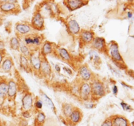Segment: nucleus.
Instances as JSON below:
<instances>
[{
  "instance_id": "obj_1",
  "label": "nucleus",
  "mask_w": 134,
  "mask_h": 126,
  "mask_svg": "<svg viewBox=\"0 0 134 126\" xmlns=\"http://www.w3.org/2000/svg\"><path fill=\"white\" fill-rule=\"evenodd\" d=\"M91 91L92 92V93L96 96H100L101 97L104 95V88L102 84H101L98 82H94L92 84V86L91 87Z\"/></svg>"
},
{
  "instance_id": "obj_2",
  "label": "nucleus",
  "mask_w": 134,
  "mask_h": 126,
  "mask_svg": "<svg viewBox=\"0 0 134 126\" xmlns=\"http://www.w3.org/2000/svg\"><path fill=\"white\" fill-rule=\"evenodd\" d=\"M110 54L111 57L116 61H122V57L118 51V45L113 43L110 47Z\"/></svg>"
},
{
  "instance_id": "obj_3",
  "label": "nucleus",
  "mask_w": 134,
  "mask_h": 126,
  "mask_svg": "<svg viewBox=\"0 0 134 126\" xmlns=\"http://www.w3.org/2000/svg\"><path fill=\"white\" fill-rule=\"evenodd\" d=\"M113 126H129L128 121L122 116H115L112 119Z\"/></svg>"
},
{
  "instance_id": "obj_4",
  "label": "nucleus",
  "mask_w": 134,
  "mask_h": 126,
  "mask_svg": "<svg viewBox=\"0 0 134 126\" xmlns=\"http://www.w3.org/2000/svg\"><path fill=\"white\" fill-rule=\"evenodd\" d=\"M43 24H44V20L41 14L39 13H37L35 15L32 20L33 26L37 29H41L43 26Z\"/></svg>"
},
{
  "instance_id": "obj_5",
  "label": "nucleus",
  "mask_w": 134,
  "mask_h": 126,
  "mask_svg": "<svg viewBox=\"0 0 134 126\" xmlns=\"http://www.w3.org/2000/svg\"><path fill=\"white\" fill-rule=\"evenodd\" d=\"M33 105V99L30 94H26L22 99V106L24 109L28 110L32 107Z\"/></svg>"
},
{
  "instance_id": "obj_6",
  "label": "nucleus",
  "mask_w": 134,
  "mask_h": 126,
  "mask_svg": "<svg viewBox=\"0 0 134 126\" xmlns=\"http://www.w3.org/2000/svg\"><path fill=\"white\" fill-rule=\"evenodd\" d=\"M91 93V87L87 83L82 84L81 88V95L83 99L86 100Z\"/></svg>"
},
{
  "instance_id": "obj_7",
  "label": "nucleus",
  "mask_w": 134,
  "mask_h": 126,
  "mask_svg": "<svg viewBox=\"0 0 134 126\" xmlns=\"http://www.w3.org/2000/svg\"><path fill=\"white\" fill-rule=\"evenodd\" d=\"M81 113L78 109H74L69 116V120L72 123H77L81 120Z\"/></svg>"
},
{
  "instance_id": "obj_8",
  "label": "nucleus",
  "mask_w": 134,
  "mask_h": 126,
  "mask_svg": "<svg viewBox=\"0 0 134 126\" xmlns=\"http://www.w3.org/2000/svg\"><path fill=\"white\" fill-rule=\"evenodd\" d=\"M68 27L69 31L73 33V34H77L80 30V27L79 26V24L75 20H72L71 21L69 22Z\"/></svg>"
},
{
  "instance_id": "obj_9",
  "label": "nucleus",
  "mask_w": 134,
  "mask_h": 126,
  "mask_svg": "<svg viewBox=\"0 0 134 126\" xmlns=\"http://www.w3.org/2000/svg\"><path fill=\"white\" fill-rule=\"evenodd\" d=\"M16 83L13 81H10L8 84V95L9 97H14L16 93Z\"/></svg>"
},
{
  "instance_id": "obj_10",
  "label": "nucleus",
  "mask_w": 134,
  "mask_h": 126,
  "mask_svg": "<svg viewBox=\"0 0 134 126\" xmlns=\"http://www.w3.org/2000/svg\"><path fill=\"white\" fill-rule=\"evenodd\" d=\"M67 3L71 10H75L80 7L82 5L83 1H80V0H69V1H67Z\"/></svg>"
},
{
  "instance_id": "obj_11",
  "label": "nucleus",
  "mask_w": 134,
  "mask_h": 126,
  "mask_svg": "<svg viewBox=\"0 0 134 126\" xmlns=\"http://www.w3.org/2000/svg\"><path fill=\"white\" fill-rule=\"evenodd\" d=\"M80 75L82 77V79H84V80H88L90 79L91 73L86 67H82L80 69Z\"/></svg>"
},
{
  "instance_id": "obj_12",
  "label": "nucleus",
  "mask_w": 134,
  "mask_h": 126,
  "mask_svg": "<svg viewBox=\"0 0 134 126\" xmlns=\"http://www.w3.org/2000/svg\"><path fill=\"white\" fill-rule=\"evenodd\" d=\"M105 45V41L101 37H97L94 40V47L97 50H101L104 47Z\"/></svg>"
},
{
  "instance_id": "obj_13",
  "label": "nucleus",
  "mask_w": 134,
  "mask_h": 126,
  "mask_svg": "<svg viewBox=\"0 0 134 126\" xmlns=\"http://www.w3.org/2000/svg\"><path fill=\"white\" fill-rule=\"evenodd\" d=\"M31 62H32V65L34 66L35 69H36L37 70H39L41 68V61L39 58L35 55L31 56Z\"/></svg>"
},
{
  "instance_id": "obj_14",
  "label": "nucleus",
  "mask_w": 134,
  "mask_h": 126,
  "mask_svg": "<svg viewBox=\"0 0 134 126\" xmlns=\"http://www.w3.org/2000/svg\"><path fill=\"white\" fill-rule=\"evenodd\" d=\"M25 42L27 45H39L40 44L39 37H27L25 39Z\"/></svg>"
},
{
  "instance_id": "obj_15",
  "label": "nucleus",
  "mask_w": 134,
  "mask_h": 126,
  "mask_svg": "<svg viewBox=\"0 0 134 126\" xmlns=\"http://www.w3.org/2000/svg\"><path fill=\"white\" fill-rule=\"evenodd\" d=\"M82 40L85 42H90L93 39V35L91 32L84 31L81 33Z\"/></svg>"
},
{
  "instance_id": "obj_16",
  "label": "nucleus",
  "mask_w": 134,
  "mask_h": 126,
  "mask_svg": "<svg viewBox=\"0 0 134 126\" xmlns=\"http://www.w3.org/2000/svg\"><path fill=\"white\" fill-rule=\"evenodd\" d=\"M40 69L45 75H49L50 73V65L46 60H43L41 62V68Z\"/></svg>"
},
{
  "instance_id": "obj_17",
  "label": "nucleus",
  "mask_w": 134,
  "mask_h": 126,
  "mask_svg": "<svg viewBox=\"0 0 134 126\" xmlns=\"http://www.w3.org/2000/svg\"><path fill=\"white\" fill-rule=\"evenodd\" d=\"M16 30L22 34L27 33L30 31V28L27 25L24 24H18L16 27Z\"/></svg>"
},
{
  "instance_id": "obj_18",
  "label": "nucleus",
  "mask_w": 134,
  "mask_h": 126,
  "mask_svg": "<svg viewBox=\"0 0 134 126\" xmlns=\"http://www.w3.org/2000/svg\"><path fill=\"white\" fill-rule=\"evenodd\" d=\"M58 54L61 58L64 60H69L71 59L69 54L65 48H60L58 50Z\"/></svg>"
},
{
  "instance_id": "obj_19",
  "label": "nucleus",
  "mask_w": 134,
  "mask_h": 126,
  "mask_svg": "<svg viewBox=\"0 0 134 126\" xmlns=\"http://www.w3.org/2000/svg\"><path fill=\"white\" fill-rule=\"evenodd\" d=\"M15 8V5L13 3L8 2L1 5V9L3 11H11Z\"/></svg>"
},
{
  "instance_id": "obj_20",
  "label": "nucleus",
  "mask_w": 134,
  "mask_h": 126,
  "mask_svg": "<svg viewBox=\"0 0 134 126\" xmlns=\"http://www.w3.org/2000/svg\"><path fill=\"white\" fill-rule=\"evenodd\" d=\"M43 101L45 103V105H47L48 107L50 108V109H54V105L53 104L52 100L50 99V98L48 97L47 95H43Z\"/></svg>"
},
{
  "instance_id": "obj_21",
  "label": "nucleus",
  "mask_w": 134,
  "mask_h": 126,
  "mask_svg": "<svg viewBox=\"0 0 134 126\" xmlns=\"http://www.w3.org/2000/svg\"><path fill=\"white\" fill-rule=\"evenodd\" d=\"M8 92V85L5 83L2 82L0 83V97H4Z\"/></svg>"
},
{
  "instance_id": "obj_22",
  "label": "nucleus",
  "mask_w": 134,
  "mask_h": 126,
  "mask_svg": "<svg viewBox=\"0 0 134 126\" xmlns=\"http://www.w3.org/2000/svg\"><path fill=\"white\" fill-rule=\"evenodd\" d=\"M73 107L72 106L68 104H66L63 107V112L64 115L66 116V117H69V116L73 111Z\"/></svg>"
},
{
  "instance_id": "obj_23",
  "label": "nucleus",
  "mask_w": 134,
  "mask_h": 126,
  "mask_svg": "<svg viewBox=\"0 0 134 126\" xmlns=\"http://www.w3.org/2000/svg\"><path fill=\"white\" fill-rule=\"evenodd\" d=\"M11 47L13 50H18L19 48V47H20L19 41H18V39H17L16 38H15V37H13V38L11 39Z\"/></svg>"
},
{
  "instance_id": "obj_24",
  "label": "nucleus",
  "mask_w": 134,
  "mask_h": 126,
  "mask_svg": "<svg viewBox=\"0 0 134 126\" xmlns=\"http://www.w3.org/2000/svg\"><path fill=\"white\" fill-rule=\"evenodd\" d=\"M12 65L13 63L11 62L10 60H6L4 61L3 63V69L5 71H9L11 70V67H12Z\"/></svg>"
},
{
  "instance_id": "obj_25",
  "label": "nucleus",
  "mask_w": 134,
  "mask_h": 126,
  "mask_svg": "<svg viewBox=\"0 0 134 126\" xmlns=\"http://www.w3.org/2000/svg\"><path fill=\"white\" fill-rule=\"evenodd\" d=\"M51 52H52L51 45L48 42L45 43V45H43V53L44 54H48L51 53Z\"/></svg>"
},
{
  "instance_id": "obj_26",
  "label": "nucleus",
  "mask_w": 134,
  "mask_h": 126,
  "mask_svg": "<svg viewBox=\"0 0 134 126\" xmlns=\"http://www.w3.org/2000/svg\"><path fill=\"white\" fill-rule=\"evenodd\" d=\"M45 114H43V112H39V114L37 115V119H36V120H37V122L38 123H43L44 121H45Z\"/></svg>"
},
{
  "instance_id": "obj_27",
  "label": "nucleus",
  "mask_w": 134,
  "mask_h": 126,
  "mask_svg": "<svg viewBox=\"0 0 134 126\" xmlns=\"http://www.w3.org/2000/svg\"><path fill=\"white\" fill-rule=\"evenodd\" d=\"M20 50H21V52L24 54H25L26 56H28L29 54V49L26 46H25V45H22L21 47H20Z\"/></svg>"
},
{
  "instance_id": "obj_28",
  "label": "nucleus",
  "mask_w": 134,
  "mask_h": 126,
  "mask_svg": "<svg viewBox=\"0 0 134 126\" xmlns=\"http://www.w3.org/2000/svg\"><path fill=\"white\" fill-rule=\"evenodd\" d=\"M20 62H21L22 65L24 67V68H26L28 67V60H27L26 58L24 56H20Z\"/></svg>"
},
{
  "instance_id": "obj_29",
  "label": "nucleus",
  "mask_w": 134,
  "mask_h": 126,
  "mask_svg": "<svg viewBox=\"0 0 134 126\" xmlns=\"http://www.w3.org/2000/svg\"><path fill=\"white\" fill-rule=\"evenodd\" d=\"M90 58L94 60H100V57L97 54V52H96L95 51H92L90 53Z\"/></svg>"
},
{
  "instance_id": "obj_30",
  "label": "nucleus",
  "mask_w": 134,
  "mask_h": 126,
  "mask_svg": "<svg viewBox=\"0 0 134 126\" xmlns=\"http://www.w3.org/2000/svg\"><path fill=\"white\" fill-rule=\"evenodd\" d=\"M101 126H113V121L112 119H107L101 124Z\"/></svg>"
},
{
  "instance_id": "obj_31",
  "label": "nucleus",
  "mask_w": 134,
  "mask_h": 126,
  "mask_svg": "<svg viewBox=\"0 0 134 126\" xmlns=\"http://www.w3.org/2000/svg\"><path fill=\"white\" fill-rule=\"evenodd\" d=\"M121 105H122V107L123 108V109L124 110H131V107H130V106L128 105H127L126 103H121Z\"/></svg>"
},
{
  "instance_id": "obj_32",
  "label": "nucleus",
  "mask_w": 134,
  "mask_h": 126,
  "mask_svg": "<svg viewBox=\"0 0 134 126\" xmlns=\"http://www.w3.org/2000/svg\"><path fill=\"white\" fill-rule=\"evenodd\" d=\"M35 106H36V107L38 108H41L43 106L42 102H41V101H37V102H36V103H35Z\"/></svg>"
},
{
  "instance_id": "obj_33",
  "label": "nucleus",
  "mask_w": 134,
  "mask_h": 126,
  "mask_svg": "<svg viewBox=\"0 0 134 126\" xmlns=\"http://www.w3.org/2000/svg\"><path fill=\"white\" fill-rule=\"evenodd\" d=\"M117 92H118V88H117V87H116V86H114V87H113V93H114V94H116V93H117Z\"/></svg>"
},
{
  "instance_id": "obj_34",
  "label": "nucleus",
  "mask_w": 134,
  "mask_h": 126,
  "mask_svg": "<svg viewBox=\"0 0 134 126\" xmlns=\"http://www.w3.org/2000/svg\"><path fill=\"white\" fill-rule=\"evenodd\" d=\"M64 69H65V71H66V72H67L69 74H70V75H71L72 74V72H71V71L68 68H66V67H64Z\"/></svg>"
},
{
  "instance_id": "obj_35",
  "label": "nucleus",
  "mask_w": 134,
  "mask_h": 126,
  "mask_svg": "<svg viewBox=\"0 0 134 126\" xmlns=\"http://www.w3.org/2000/svg\"><path fill=\"white\" fill-rule=\"evenodd\" d=\"M85 106H86V108H92L93 107V106H94V105H93V104H92V103H91V104H88H88H86V105H85Z\"/></svg>"
},
{
  "instance_id": "obj_36",
  "label": "nucleus",
  "mask_w": 134,
  "mask_h": 126,
  "mask_svg": "<svg viewBox=\"0 0 134 126\" xmlns=\"http://www.w3.org/2000/svg\"><path fill=\"white\" fill-rule=\"evenodd\" d=\"M128 15L129 18H131V17H132V14H131V13H130V12H129L128 13Z\"/></svg>"
},
{
  "instance_id": "obj_37",
  "label": "nucleus",
  "mask_w": 134,
  "mask_h": 126,
  "mask_svg": "<svg viewBox=\"0 0 134 126\" xmlns=\"http://www.w3.org/2000/svg\"><path fill=\"white\" fill-rule=\"evenodd\" d=\"M56 68H57V70H58V71H60V67H59L58 65L56 66Z\"/></svg>"
},
{
  "instance_id": "obj_38",
  "label": "nucleus",
  "mask_w": 134,
  "mask_h": 126,
  "mask_svg": "<svg viewBox=\"0 0 134 126\" xmlns=\"http://www.w3.org/2000/svg\"><path fill=\"white\" fill-rule=\"evenodd\" d=\"M1 60H2V56H1V54H0V63L1 62Z\"/></svg>"
}]
</instances>
